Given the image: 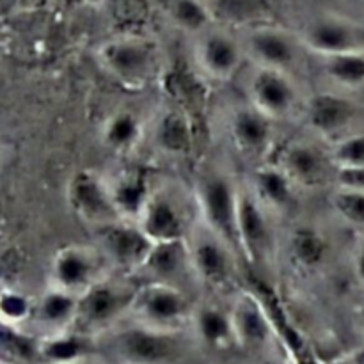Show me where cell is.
I'll list each match as a JSON object with an SVG mask.
<instances>
[{
	"label": "cell",
	"mask_w": 364,
	"mask_h": 364,
	"mask_svg": "<svg viewBox=\"0 0 364 364\" xmlns=\"http://www.w3.org/2000/svg\"><path fill=\"white\" fill-rule=\"evenodd\" d=\"M100 68L127 89H144L162 70V50L156 39L134 31L110 36L96 48Z\"/></svg>",
	"instance_id": "cell-1"
},
{
	"label": "cell",
	"mask_w": 364,
	"mask_h": 364,
	"mask_svg": "<svg viewBox=\"0 0 364 364\" xmlns=\"http://www.w3.org/2000/svg\"><path fill=\"white\" fill-rule=\"evenodd\" d=\"M240 183L226 171L206 169L194 181V203L199 224L223 240L237 256V212Z\"/></svg>",
	"instance_id": "cell-2"
},
{
	"label": "cell",
	"mask_w": 364,
	"mask_h": 364,
	"mask_svg": "<svg viewBox=\"0 0 364 364\" xmlns=\"http://www.w3.org/2000/svg\"><path fill=\"white\" fill-rule=\"evenodd\" d=\"M139 283L128 276H105L78 297L75 326L82 334H105L130 315Z\"/></svg>",
	"instance_id": "cell-3"
},
{
	"label": "cell",
	"mask_w": 364,
	"mask_h": 364,
	"mask_svg": "<svg viewBox=\"0 0 364 364\" xmlns=\"http://www.w3.org/2000/svg\"><path fill=\"white\" fill-rule=\"evenodd\" d=\"M194 304L191 295L176 284L139 283L128 318L153 329L181 333L191 323Z\"/></svg>",
	"instance_id": "cell-4"
},
{
	"label": "cell",
	"mask_w": 364,
	"mask_h": 364,
	"mask_svg": "<svg viewBox=\"0 0 364 364\" xmlns=\"http://www.w3.org/2000/svg\"><path fill=\"white\" fill-rule=\"evenodd\" d=\"M105 334L110 352L127 364H167L174 361L183 348L181 333L153 329L135 322L114 327Z\"/></svg>",
	"instance_id": "cell-5"
},
{
	"label": "cell",
	"mask_w": 364,
	"mask_h": 364,
	"mask_svg": "<svg viewBox=\"0 0 364 364\" xmlns=\"http://www.w3.org/2000/svg\"><path fill=\"white\" fill-rule=\"evenodd\" d=\"M247 60L256 68L291 73L308 53L297 32L277 25L276 21L256 25L238 32Z\"/></svg>",
	"instance_id": "cell-6"
},
{
	"label": "cell",
	"mask_w": 364,
	"mask_h": 364,
	"mask_svg": "<svg viewBox=\"0 0 364 364\" xmlns=\"http://www.w3.org/2000/svg\"><path fill=\"white\" fill-rule=\"evenodd\" d=\"M297 34L306 52L315 57L364 52V25L336 11L311 16Z\"/></svg>",
	"instance_id": "cell-7"
},
{
	"label": "cell",
	"mask_w": 364,
	"mask_h": 364,
	"mask_svg": "<svg viewBox=\"0 0 364 364\" xmlns=\"http://www.w3.org/2000/svg\"><path fill=\"white\" fill-rule=\"evenodd\" d=\"M105 276H109V265L96 245L70 244L50 259L48 287L80 297Z\"/></svg>",
	"instance_id": "cell-8"
},
{
	"label": "cell",
	"mask_w": 364,
	"mask_h": 364,
	"mask_svg": "<svg viewBox=\"0 0 364 364\" xmlns=\"http://www.w3.org/2000/svg\"><path fill=\"white\" fill-rule=\"evenodd\" d=\"M297 191H316L334 181L336 166L329 149L306 139L287 142L272 160Z\"/></svg>",
	"instance_id": "cell-9"
},
{
	"label": "cell",
	"mask_w": 364,
	"mask_h": 364,
	"mask_svg": "<svg viewBox=\"0 0 364 364\" xmlns=\"http://www.w3.org/2000/svg\"><path fill=\"white\" fill-rule=\"evenodd\" d=\"M249 105L279 123L301 110L302 95L294 75L287 71L256 68L247 82Z\"/></svg>",
	"instance_id": "cell-10"
},
{
	"label": "cell",
	"mask_w": 364,
	"mask_h": 364,
	"mask_svg": "<svg viewBox=\"0 0 364 364\" xmlns=\"http://www.w3.org/2000/svg\"><path fill=\"white\" fill-rule=\"evenodd\" d=\"M194 41L196 64L210 80L230 82L247 63L240 36L231 28L212 25Z\"/></svg>",
	"instance_id": "cell-11"
},
{
	"label": "cell",
	"mask_w": 364,
	"mask_h": 364,
	"mask_svg": "<svg viewBox=\"0 0 364 364\" xmlns=\"http://www.w3.org/2000/svg\"><path fill=\"white\" fill-rule=\"evenodd\" d=\"M185 242H187L192 276L196 281L213 290H223L231 283L235 276L237 255L223 240L210 233L203 224H198V228L194 224Z\"/></svg>",
	"instance_id": "cell-12"
},
{
	"label": "cell",
	"mask_w": 364,
	"mask_h": 364,
	"mask_svg": "<svg viewBox=\"0 0 364 364\" xmlns=\"http://www.w3.org/2000/svg\"><path fill=\"white\" fill-rule=\"evenodd\" d=\"M272 215L258 203L247 185L240 183L237 212L238 252L251 265H265L274 252Z\"/></svg>",
	"instance_id": "cell-13"
},
{
	"label": "cell",
	"mask_w": 364,
	"mask_h": 364,
	"mask_svg": "<svg viewBox=\"0 0 364 364\" xmlns=\"http://www.w3.org/2000/svg\"><path fill=\"white\" fill-rule=\"evenodd\" d=\"M95 235L96 247L109 269L119 270L123 276L137 274L153 247V242L142 233L141 228L128 220H116L95 231Z\"/></svg>",
	"instance_id": "cell-14"
},
{
	"label": "cell",
	"mask_w": 364,
	"mask_h": 364,
	"mask_svg": "<svg viewBox=\"0 0 364 364\" xmlns=\"http://www.w3.org/2000/svg\"><path fill=\"white\" fill-rule=\"evenodd\" d=\"M135 224L153 244L185 240L192 228L183 201L169 188L159 187H153Z\"/></svg>",
	"instance_id": "cell-15"
},
{
	"label": "cell",
	"mask_w": 364,
	"mask_h": 364,
	"mask_svg": "<svg viewBox=\"0 0 364 364\" xmlns=\"http://www.w3.org/2000/svg\"><path fill=\"white\" fill-rule=\"evenodd\" d=\"M359 114L358 103L340 92H318L304 103L308 127L331 144L358 132L354 124L358 123Z\"/></svg>",
	"instance_id": "cell-16"
},
{
	"label": "cell",
	"mask_w": 364,
	"mask_h": 364,
	"mask_svg": "<svg viewBox=\"0 0 364 364\" xmlns=\"http://www.w3.org/2000/svg\"><path fill=\"white\" fill-rule=\"evenodd\" d=\"M68 203L75 215L92 231L121 220L110 203L105 180L102 174L91 169L78 171L77 174H73L68 183Z\"/></svg>",
	"instance_id": "cell-17"
},
{
	"label": "cell",
	"mask_w": 364,
	"mask_h": 364,
	"mask_svg": "<svg viewBox=\"0 0 364 364\" xmlns=\"http://www.w3.org/2000/svg\"><path fill=\"white\" fill-rule=\"evenodd\" d=\"M230 135L235 149L258 166L269 162L267 156L276 146V121L245 103L231 114Z\"/></svg>",
	"instance_id": "cell-18"
},
{
	"label": "cell",
	"mask_w": 364,
	"mask_h": 364,
	"mask_svg": "<svg viewBox=\"0 0 364 364\" xmlns=\"http://www.w3.org/2000/svg\"><path fill=\"white\" fill-rule=\"evenodd\" d=\"M228 308H230L231 327H233V338L237 347L259 350L270 343L274 327L256 295L249 294V291L237 294Z\"/></svg>",
	"instance_id": "cell-19"
},
{
	"label": "cell",
	"mask_w": 364,
	"mask_h": 364,
	"mask_svg": "<svg viewBox=\"0 0 364 364\" xmlns=\"http://www.w3.org/2000/svg\"><path fill=\"white\" fill-rule=\"evenodd\" d=\"M103 180L117 217L135 223L153 191L148 173L141 167H123L117 173L103 176Z\"/></svg>",
	"instance_id": "cell-20"
},
{
	"label": "cell",
	"mask_w": 364,
	"mask_h": 364,
	"mask_svg": "<svg viewBox=\"0 0 364 364\" xmlns=\"http://www.w3.org/2000/svg\"><path fill=\"white\" fill-rule=\"evenodd\" d=\"M247 187L272 217L287 215L294 208L297 188L272 160L255 166Z\"/></svg>",
	"instance_id": "cell-21"
},
{
	"label": "cell",
	"mask_w": 364,
	"mask_h": 364,
	"mask_svg": "<svg viewBox=\"0 0 364 364\" xmlns=\"http://www.w3.org/2000/svg\"><path fill=\"white\" fill-rule=\"evenodd\" d=\"M139 283H169L181 287L180 281L192 276L191 259H188L187 242H167L153 244L144 265L139 269Z\"/></svg>",
	"instance_id": "cell-22"
},
{
	"label": "cell",
	"mask_w": 364,
	"mask_h": 364,
	"mask_svg": "<svg viewBox=\"0 0 364 364\" xmlns=\"http://www.w3.org/2000/svg\"><path fill=\"white\" fill-rule=\"evenodd\" d=\"M144 137L146 121L134 107H119L110 112L100 128V141L114 155H130Z\"/></svg>",
	"instance_id": "cell-23"
},
{
	"label": "cell",
	"mask_w": 364,
	"mask_h": 364,
	"mask_svg": "<svg viewBox=\"0 0 364 364\" xmlns=\"http://www.w3.org/2000/svg\"><path fill=\"white\" fill-rule=\"evenodd\" d=\"M213 25L242 32L274 21L270 0H203Z\"/></svg>",
	"instance_id": "cell-24"
},
{
	"label": "cell",
	"mask_w": 364,
	"mask_h": 364,
	"mask_svg": "<svg viewBox=\"0 0 364 364\" xmlns=\"http://www.w3.org/2000/svg\"><path fill=\"white\" fill-rule=\"evenodd\" d=\"M196 338L212 348H228L235 345L230 308L215 301L196 302L191 316Z\"/></svg>",
	"instance_id": "cell-25"
},
{
	"label": "cell",
	"mask_w": 364,
	"mask_h": 364,
	"mask_svg": "<svg viewBox=\"0 0 364 364\" xmlns=\"http://www.w3.org/2000/svg\"><path fill=\"white\" fill-rule=\"evenodd\" d=\"M78 297L66 294L57 288L46 287L41 297L32 306L31 316L39 323L41 329L46 331V336L57 333H64L75 327L77 320Z\"/></svg>",
	"instance_id": "cell-26"
},
{
	"label": "cell",
	"mask_w": 364,
	"mask_h": 364,
	"mask_svg": "<svg viewBox=\"0 0 364 364\" xmlns=\"http://www.w3.org/2000/svg\"><path fill=\"white\" fill-rule=\"evenodd\" d=\"M151 139L164 155H187L192 146V128L187 116L178 109H166L153 124Z\"/></svg>",
	"instance_id": "cell-27"
},
{
	"label": "cell",
	"mask_w": 364,
	"mask_h": 364,
	"mask_svg": "<svg viewBox=\"0 0 364 364\" xmlns=\"http://www.w3.org/2000/svg\"><path fill=\"white\" fill-rule=\"evenodd\" d=\"M323 77L341 89L364 87V52L318 57Z\"/></svg>",
	"instance_id": "cell-28"
},
{
	"label": "cell",
	"mask_w": 364,
	"mask_h": 364,
	"mask_svg": "<svg viewBox=\"0 0 364 364\" xmlns=\"http://www.w3.org/2000/svg\"><path fill=\"white\" fill-rule=\"evenodd\" d=\"M89 348V338L80 331H64L38 340L39 359L52 364H71Z\"/></svg>",
	"instance_id": "cell-29"
},
{
	"label": "cell",
	"mask_w": 364,
	"mask_h": 364,
	"mask_svg": "<svg viewBox=\"0 0 364 364\" xmlns=\"http://www.w3.org/2000/svg\"><path fill=\"white\" fill-rule=\"evenodd\" d=\"M167 18L178 31L192 38L203 34L213 25L203 0H169Z\"/></svg>",
	"instance_id": "cell-30"
},
{
	"label": "cell",
	"mask_w": 364,
	"mask_h": 364,
	"mask_svg": "<svg viewBox=\"0 0 364 364\" xmlns=\"http://www.w3.org/2000/svg\"><path fill=\"white\" fill-rule=\"evenodd\" d=\"M331 159L336 169L364 167V130H358L331 144Z\"/></svg>",
	"instance_id": "cell-31"
},
{
	"label": "cell",
	"mask_w": 364,
	"mask_h": 364,
	"mask_svg": "<svg viewBox=\"0 0 364 364\" xmlns=\"http://www.w3.org/2000/svg\"><path fill=\"white\" fill-rule=\"evenodd\" d=\"M331 203L341 220L354 228H364V192L336 187Z\"/></svg>",
	"instance_id": "cell-32"
},
{
	"label": "cell",
	"mask_w": 364,
	"mask_h": 364,
	"mask_svg": "<svg viewBox=\"0 0 364 364\" xmlns=\"http://www.w3.org/2000/svg\"><path fill=\"white\" fill-rule=\"evenodd\" d=\"M153 0H102L109 18L121 25L141 23L148 16Z\"/></svg>",
	"instance_id": "cell-33"
},
{
	"label": "cell",
	"mask_w": 364,
	"mask_h": 364,
	"mask_svg": "<svg viewBox=\"0 0 364 364\" xmlns=\"http://www.w3.org/2000/svg\"><path fill=\"white\" fill-rule=\"evenodd\" d=\"M295 255L301 258V262H304L306 265H315L326 255V244L322 242V238L318 235H315L313 231H302L297 235L294 242Z\"/></svg>",
	"instance_id": "cell-34"
},
{
	"label": "cell",
	"mask_w": 364,
	"mask_h": 364,
	"mask_svg": "<svg viewBox=\"0 0 364 364\" xmlns=\"http://www.w3.org/2000/svg\"><path fill=\"white\" fill-rule=\"evenodd\" d=\"M334 183L338 188L347 191L364 192V167H354V169H336Z\"/></svg>",
	"instance_id": "cell-35"
},
{
	"label": "cell",
	"mask_w": 364,
	"mask_h": 364,
	"mask_svg": "<svg viewBox=\"0 0 364 364\" xmlns=\"http://www.w3.org/2000/svg\"><path fill=\"white\" fill-rule=\"evenodd\" d=\"M354 272L361 284H364V240L358 245L354 255Z\"/></svg>",
	"instance_id": "cell-36"
},
{
	"label": "cell",
	"mask_w": 364,
	"mask_h": 364,
	"mask_svg": "<svg viewBox=\"0 0 364 364\" xmlns=\"http://www.w3.org/2000/svg\"><path fill=\"white\" fill-rule=\"evenodd\" d=\"M355 318H358L359 327L364 331V295L359 299L358 302V308H355Z\"/></svg>",
	"instance_id": "cell-37"
},
{
	"label": "cell",
	"mask_w": 364,
	"mask_h": 364,
	"mask_svg": "<svg viewBox=\"0 0 364 364\" xmlns=\"http://www.w3.org/2000/svg\"><path fill=\"white\" fill-rule=\"evenodd\" d=\"M352 364H364V347L355 352L354 358H352Z\"/></svg>",
	"instance_id": "cell-38"
},
{
	"label": "cell",
	"mask_w": 364,
	"mask_h": 364,
	"mask_svg": "<svg viewBox=\"0 0 364 364\" xmlns=\"http://www.w3.org/2000/svg\"><path fill=\"white\" fill-rule=\"evenodd\" d=\"M340 4H345V6H364V0H338Z\"/></svg>",
	"instance_id": "cell-39"
},
{
	"label": "cell",
	"mask_w": 364,
	"mask_h": 364,
	"mask_svg": "<svg viewBox=\"0 0 364 364\" xmlns=\"http://www.w3.org/2000/svg\"><path fill=\"white\" fill-rule=\"evenodd\" d=\"M267 364H284V363H267Z\"/></svg>",
	"instance_id": "cell-40"
}]
</instances>
